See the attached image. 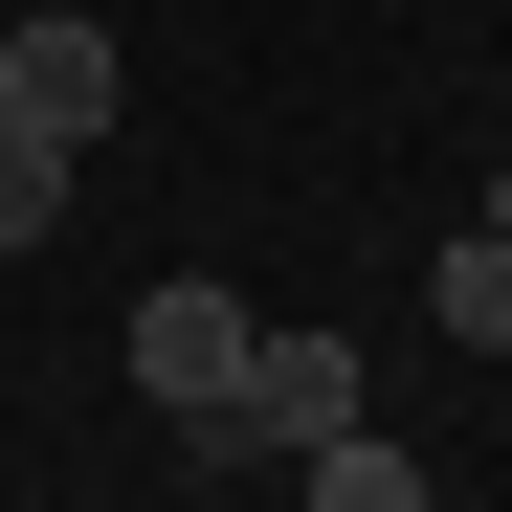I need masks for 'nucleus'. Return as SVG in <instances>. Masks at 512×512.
I'll use <instances>...</instances> for the list:
<instances>
[{
    "label": "nucleus",
    "mask_w": 512,
    "mask_h": 512,
    "mask_svg": "<svg viewBox=\"0 0 512 512\" xmlns=\"http://www.w3.org/2000/svg\"><path fill=\"white\" fill-rule=\"evenodd\" d=\"M312 512H423V468L379 446V423H334V446H312Z\"/></svg>",
    "instance_id": "423d86ee"
},
{
    "label": "nucleus",
    "mask_w": 512,
    "mask_h": 512,
    "mask_svg": "<svg viewBox=\"0 0 512 512\" xmlns=\"http://www.w3.org/2000/svg\"><path fill=\"white\" fill-rule=\"evenodd\" d=\"M423 312H446V334H468V357H512V245L468 223V245H446V268H423Z\"/></svg>",
    "instance_id": "39448f33"
},
{
    "label": "nucleus",
    "mask_w": 512,
    "mask_h": 512,
    "mask_svg": "<svg viewBox=\"0 0 512 512\" xmlns=\"http://www.w3.org/2000/svg\"><path fill=\"white\" fill-rule=\"evenodd\" d=\"M0 112L90 156V134H112V23H23V45H0Z\"/></svg>",
    "instance_id": "7ed1b4c3"
},
{
    "label": "nucleus",
    "mask_w": 512,
    "mask_h": 512,
    "mask_svg": "<svg viewBox=\"0 0 512 512\" xmlns=\"http://www.w3.org/2000/svg\"><path fill=\"white\" fill-rule=\"evenodd\" d=\"M23 245H67V134L0 112V268H23Z\"/></svg>",
    "instance_id": "20e7f679"
},
{
    "label": "nucleus",
    "mask_w": 512,
    "mask_h": 512,
    "mask_svg": "<svg viewBox=\"0 0 512 512\" xmlns=\"http://www.w3.org/2000/svg\"><path fill=\"white\" fill-rule=\"evenodd\" d=\"M245 334H268V312H223V290H134V379L179 401L201 446H223V401H245Z\"/></svg>",
    "instance_id": "f03ea898"
},
{
    "label": "nucleus",
    "mask_w": 512,
    "mask_h": 512,
    "mask_svg": "<svg viewBox=\"0 0 512 512\" xmlns=\"http://www.w3.org/2000/svg\"><path fill=\"white\" fill-rule=\"evenodd\" d=\"M490 245H512V179H490Z\"/></svg>",
    "instance_id": "0eeeda50"
},
{
    "label": "nucleus",
    "mask_w": 512,
    "mask_h": 512,
    "mask_svg": "<svg viewBox=\"0 0 512 512\" xmlns=\"http://www.w3.org/2000/svg\"><path fill=\"white\" fill-rule=\"evenodd\" d=\"M334 423H357V334H245V401H223V446H268V468H312Z\"/></svg>",
    "instance_id": "f257e3e1"
}]
</instances>
